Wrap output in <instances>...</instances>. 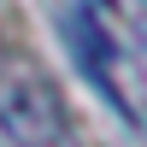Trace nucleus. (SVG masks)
Masks as SVG:
<instances>
[{
	"label": "nucleus",
	"mask_w": 147,
	"mask_h": 147,
	"mask_svg": "<svg viewBox=\"0 0 147 147\" xmlns=\"http://www.w3.org/2000/svg\"><path fill=\"white\" fill-rule=\"evenodd\" d=\"M0 136L12 147H82L65 94L30 59H0Z\"/></svg>",
	"instance_id": "obj_1"
},
{
	"label": "nucleus",
	"mask_w": 147,
	"mask_h": 147,
	"mask_svg": "<svg viewBox=\"0 0 147 147\" xmlns=\"http://www.w3.org/2000/svg\"><path fill=\"white\" fill-rule=\"evenodd\" d=\"M100 6H106V0H100Z\"/></svg>",
	"instance_id": "obj_2"
}]
</instances>
